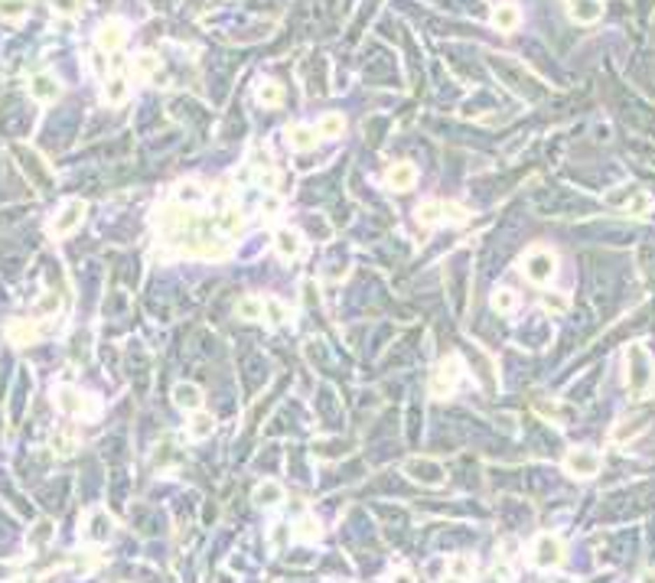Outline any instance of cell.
Here are the masks:
<instances>
[{"label": "cell", "mask_w": 655, "mask_h": 583, "mask_svg": "<svg viewBox=\"0 0 655 583\" xmlns=\"http://www.w3.org/2000/svg\"><path fill=\"white\" fill-rule=\"evenodd\" d=\"M404 470L414 476V479L428 482V486H437V482H444V476H440V470L437 466H430V463H421V460H408V466Z\"/></svg>", "instance_id": "cell-20"}, {"label": "cell", "mask_w": 655, "mask_h": 583, "mask_svg": "<svg viewBox=\"0 0 655 583\" xmlns=\"http://www.w3.org/2000/svg\"><path fill=\"white\" fill-rule=\"evenodd\" d=\"M134 72H137L141 78L157 76V72H160V56H157V52H150V49H147V52H141V56L134 59Z\"/></svg>", "instance_id": "cell-25"}, {"label": "cell", "mask_w": 655, "mask_h": 583, "mask_svg": "<svg viewBox=\"0 0 655 583\" xmlns=\"http://www.w3.org/2000/svg\"><path fill=\"white\" fill-rule=\"evenodd\" d=\"M294 538H300V541H316V538H320V521H316L314 515H304L297 521Z\"/></svg>", "instance_id": "cell-34"}, {"label": "cell", "mask_w": 655, "mask_h": 583, "mask_svg": "<svg viewBox=\"0 0 655 583\" xmlns=\"http://www.w3.org/2000/svg\"><path fill=\"white\" fill-rule=\"evenodd\" d=\"M36 336H39V330L29 320H17L7 326V339L13 346H29V342H36Z\"/></svg>", "instance_id": "cell-18"}, {"label": "cell", "mask_w": 655, "mask_h": 583, "mask_svg": "<svg viewBox=\"0 0 655 583\" xmlns=\"http://www.w3.org/2000/svg\"><path fill=\"white\" fill-rule=\"evenodd\" d=\"M29 98H36L39 104H49L59 98V82L49 72H36L29 78Z\"/></svg>", "instance_id": "cell-10"}, {"label": "cell", "mask_w": 655, "mask_h": 583, "mask_svg": "<svg viewBox=\"0 0 655 583\" xmlns=\"http://www.w3.org/2000/svg\"><path fill=\"white\" fill-rule=\"evenodd\" d=\"M216 430V421H212V414H202V411H196L190 421V437L192 440H206L209 433Z\"/></svg>", "instance_id": "cell-26"}, {"label": "cell", "mask_w": 655, "mask_h": 583, "mask_svg": "<svg viewBox=\"0 0 655 583\" xmlns=\"http://www.w3.org/2000/svg\"><path fill=\"white\" fill-rule=\"evenodd\" d=\"M274 251L281 261H294V258H300V251H304V241H300V235H297L294 228H277Z\"/></svg>", "instance_id": "cell-8"}, {"label": "cell", "mask_w": 655, "mask_h": 583, "mask_svg": "<svg viewBox=\"0 0 655 583\" xmlns=\"http://www.w3.org/2000/svg\"><path fill=\"white\" fill-rule=\"evenodd\" d=\"M287 535H290V528H284V525H274V531H271V545H274V547H284Z\"/></svg>", "instance_id": "cell-41"}, {"label": "cell", "mask_w": 655, "mask_h": 583, "mask_svg": "<svg viewBox=\"0 0 655 583\" xmlns=\"http://www.w3.org/2000/svg\"><path fill=\"white\" fill-rule=\"evenodd\" d=\"M173 405L183 407V411H190V414L202 411V388L192 385V381H180V385L173 388Z\"/></svg>", "instance_id": "cell-9"}, {"label": "cell", "mask_w": 655, "mask_h": 583, "mask_svg": "<svg viewBox=\"0 0 655 583\" xmlns=\"http://www.w3.org/2000/svg\"><path fill=\"white\" fill-rule=\"evenodd\" d=\"M385 183L391 189H398V192H408L418 183V169L411 167V163H391L388 173H385Z\"/></svg>", "instance_id": "cell-13"}, {"label": "cell", "mask_w": 655, "mask_h": 583, "mask_svg": "<svg viewBox=\"0 0 655 583\" xmlns=\"http://www.w3.org/2000/svg\"><path fill=\"white\" fill-rule=\"evenodd\" d=\"M255 98L265 104V108H277V104L284 101V85H281V82H271V78H265V82H258Z\"/></svg>", "instance_id": "cell-17"}, {"label": "cell", "mask_w": 655, "mask_h": 583, "mask_svg": "<svg viewBox=\"0 0 655 583\" xmlns=\"http://www.w3.org/2000/svg\"><path fill=\"white\" fill-rule=\"evenodd\" d=\"M542 307L548 313H554V316H561V313H568L570 310V303H568V297H561V293H548L542 300Z\"/></svg>", "instance_id": "cell-36"}, {"label": "cell", "mask_w": 655, "mask_h": 583, "mask_svg": "<svg viewBox=\"0 0 655 583\" xmlns=\"http://www.w3.org/2000/svg\"><path fill=\"white\" fill-rule=\"evenodd\" d=\"M265 316L274 323V326H281V323L290 320V310H287V303H281L277 297H267L265 300Z\"/></svg>", "instance_id": "cell-30"}, {"label": "cell", "mask_w": 655, "mask_h": 583, "mask_svg": "<svg viewBox=\"0 0 655 583\" xmlns=\"http://www.w3.org/2000/svg\"><path fill=\"white\" fill-rule=\"evenodd\" d=\"M46 538H49V521H43V525H39V531H36V535L29 538V545H43Z\"/></svg>", "instance_id": "cell-42"}, {"label": "cell", "mask_w": 655, "mask_h": 583, "mask_svg": "<svg viewBox=\"0 0 655 583\" xmlns=\"http://www.w3.org/2000/svg\"><path fill=\"white\" fill-rule=\"evenodd\" d=\"M446 570H450V577H456V580H470V577H473V570H476V564L470 561V557L456 554V557H450V561H446Z\"/></svg>", "instance_id": "cell-29"}, {"label": "cell", "mask_w": 655, "mask_h": 583, "mask_svg": "<svg viewBox=\"0 0 655 583\" xmlns=\"http://www.w3.org/2000/svg\"><path fill=\"white\" fill-rule=\"evenodd\" d=\"M444 218H450V222H466V209L456 206V202H444Z\"/></svg>", "instance_id": "cell-38"}, {"label": "cell", "mask_w": 655, "mask_h": 583, "mask_svg": "<svg viewBox=\"0 0 655 583\" xmlns=\"http://www.w3.org/2000/svg\"><path fill=\"white\" fill-rule=\"evenodd\" d=\"M600 466H603V456H600L597 450H590V447L570 450L568 456H564V470H568L570 476H577V479H590V476H597Z\"/></svg>", "instance_id": "cell-5"}, {"label": "cell", "mask_w": 655, "mask_h": 583, "mask_svg": "<svg viewBox=\"0 0 655 583\" xmlns=\"http://www.w3.org/2000/svg\"><path fill=\"white\" fill-rule=\"evenodd\" d=\"M460 375H463V362H460V356H446L440 365L434 368V375H430V395L434 398H450L453 395L456 381H460Z\"/></svg>", "instance_id": "cell-3"}, {"label": "cell", "mask_w": 655, "mask_h": 583, "mask_svg": "<svg viewBox=\"0 0 655 583\" xmlns=\"http://www.w3.org/2000/svg\"><path fill=\"white\" fill-rule=\"evenodd\" d=\"M261 212H267V216H277V212H281V199H277L274 192H267V196L261 199Z\"/></svg>", "instance_id": "cell-40"}, {"label": "cell", "mask_w": 655, "mask_h": 583, "mask_svg": "<svg viewBox=\"0 0 655 583\" xmlns=\"http://www.w3.org/2000/svg\"><path fill=\"white\" fill-rule=\"evenodd\" d=\"M522 274L532 283H548L551 277L558 274V254L551 251V248H544V245L532 248V251L525 254V261H522Z\"/></svg>", "instance_id": "cell-2"}, {"label": "cell", "mask_w": 655, "mask_h": 583, "mask_svg": "<svg viewBox=\"0 0 655 583\" xmlns=\"http://www.w3.org/2000/svg\"><path fill=\"white\" fill-rule=\"evenodd\" d=\"M127 94H131V85H127V78L124 76L105 78V101L108 104H124L127 101Z\"/></svg>", "instance_id": "cell-19"}, {"label": "cell", "mask_w": 655, "mask_h": 583, "mask_svg": "<svg viewBox=\"0 0 655 583\" xmlns=\"http://www.w3.org/2000/svg\"><path fill=\"white\" fill-rule=\"evenodd\" d=\"M52 450H59L62 456H69V453L76 450V443H72V437H66V433H59V437H52Z\"/></svg>", "instance_id": "cell-39"}, {"label": "cell", "mask_w": 655, "mask_h": 583, "mask_svg": "<svg viewBox=\"0 0 655 583\" xmlns=\"http://www.w3.org/2000/svg\"><path fill=\"white\" fill-rule=\"evenodd\" d=\"M56 407L62 411V414H82V411H95V407H88V401L82 398V391H76V388L62 385L56 391Z\"/></svg>", "instance_id": "cell-14"}, {"label": "cell", "mask_w": 655, "mask_h": 583, "mask_svg": "<svg viewBox=\"0 0 655 583\" xmlns=\"http://www.w3.org/2000/svg\"><path fill=\"white\" fill-rule=\"evenodd\" d=\"M202 199H206V192L196 183H180V189H176V202H183V206L186 202H202Z\"/></svg>", "instance_id": "cell-35"}, {"label": "cell", "mask_w": 655, "mask_h": 583, "mask_svg": "<svg viewBox=\"0 0 655 583\" xmlns=\"http://www.w3.org/2000/svg\"><path fill=\"white\" fill-rule=\"evenodd\" d=\"M626 388L636 401H646L649 391L655 388V365L646 346H629L626 349Z\"/></svg>", "instance_id": "cell-1"}, {"label": "cell", "mask_w": 655, "mask_h": 583, "mask_svg": "<svg viewBox=\"0 0 655 583\" xmlns=\"http://www.w3.org/2000/svg\"><path fill=\"white\" fill-rule=\"evenodd\" d=\"M241 228H245V216H241V209L238 206H225L216 216V232L218 235L235 238V235H241Z\"/></svg>", "instance_id": "cell-11"}, {"label": "cell", "mask_w": 655, "mask_h": 583, "mask_svg": "<svg viewBox=\"0 0 655 583\" xmlns=\"http://www.w3.org/2000/svg\"><path fill=\"white\" fill-rule=\"evenodd\" d=\"M59 310H62V297H59L56 290H46L36 300V307H33V313H36V316H56Z\"/></svg>", "instance_id": "cell-28"}, {"label": "cell", "mask_w": 655, "mask_h": 583, "mask_svg": "<svg viewBox=\"0 0 655 583\" xmlns=\"http://www.w3.org/2000/svg\"><path fill=\"white\" fill-rule=\"evenodd\" d=\"M639 583H655V570H646V574L639 577Z\"/></svg>", "instance_id": "cell-44"}, {"label": "cell", "mask_w": 655, "mask_h": 583, "mask_svg": "<svg viewBox=\"0 0 655 583\" xmlns=\"http://www.w3.org/2000/svg\"><path fill=\"white\" fill-rule=\"evenodd\" d=\"M493 310L495 313H512L515 303H519V297H515V290H509V287H499V290L493 293Z\"/></svg>", "instance_id": "cell-32"}, {"label": "cell", "mask_w": 655, "mask_h": 583, "mask_svg": "<svg viewBox=\"0 0 655 583\" xmlns=\"http://www.w3.org/2000/svg\"><path fill=\"white\" fill-rule=\"evenodd\" d=\"M316 141H320V134H316V127H307V124H294V127H287V143L294 147V150H314Z\"/></svg>", "instance_id": "cell-15"}, {"label": "cell", "mask_w": 655, "mask_h": 583, "mask_svg": "<svg viewBox=\"0 0 655 583\" xmlns=\"http://www.w3.org/2000/svg\"><path fill=\"white\" fill-rule=\"evenodd\" d=\"M52 3V13H59V17H76L78 7H82V0H49Z\"/></svg>", "instance_id": "cell-37"}, {"label": "cell", "mask_w": 655, "mask_h": 583, "mask_svg": "<svg viewBox=\"0 0 655 583\" xmlns=\"http://www.w3.org/2000/svg\"><path fill=\"white\" fill-rule=\"evenodd\" d=\"M444 583H463V580H456V577H450V580H444Z\"/></svg>", "instance_id": "cell-46"}, {"label": "cell", "mask_w": 655, "mask_h": 583, "mask_svg": "<svg viewBox=\"0 0 655 583\" xmlns=\"http://www.w3.org/2000/svg\"><path fill=\"white\" fill-rule=\"evenodd\" d=\"M519 23H522V13H519L515 3H499V7L493 10V27L499 29V33H512Z\"/></svg>", "instance_id": "cell-16"}, {"label": "cell", "mask_w": 655, "mask_h": 583, "mask_svg": "<svg viewBox=\"0 0 655 583\" xmlns=\"http://www.w3.org/2000/svg\"><path fill=\"white\" fill-rule=\"evenodd\" d=\"M532 561H535V567H542V570L561 567V561H564V541H561L558 535H538Z\"/></svg>", "instance_id": "cell-6"}, {"label": "cell", "mask_w": 655, "mask_h": 583, "mask_svg": "<svg viewBox=\"0 0 655 583\" xmlns=\"http://www.w3.org/2000/svg\"><path fill=\"white\" fill-rule=\"evenodd\" d=\"M342 131H346V121H342V114H336V111H330V114H323L320 118V124H316V134L320 137H342Z\"/></svg>", "instance_id": "cell-21"}, {"label": "cell", "mask_w": 655, "mask_h": 583, "mask_svg": "<svg viewBox=\"0 0 655 583\" xmlns=\"http://www.w3.org/2000/svg\"><path fill=\"white\" fill-rule=\"evenodd\" d=\"M444 218V202H437V199H430V202H421L418 206V222L421 225H437Z\"/></svg>", "instance_id": "cell-27"}, {"label": "cell", "mask_w": 655, "mask_h": 583, "mask_svg": "<svg viewBox=\"0 0 655 583\" xmlns=\"http://www.w3.org/2000/svg\"><path fill=\"white\" fill-rule=\"evenodd\" d=\"M127 39V23L124 20H105L95 33V43H98V52H118Z\"/></svg>", "instance_id": "cell-7"}, {"label": "cell", "mask_w": 655, "mask_h": 583, "mask_svg": "<svg viewBox=\"0 0 655 583\" xmlns=\"http://www.w3.org/2000/svg\"><path fill=\"white\" fill-rule=\"evenodd\" d=\"M29 10V0H0V20L3 23H20L27 17Z\"/></svg>", "instance_id": "cell-23"}, {"label": "cell", "mask_w": 655, "mask_h": 583, "mask_svg": "<svg viewBox=\"0 0 655 583\" xmlns=\"http://www.w3.org/2000/svg\"><path fill=\"white\" fill-rule=\"evenodd\" d=\"M108 535H111V518H108L105 512H95V515H92V528H88V538H92V541H108Z\"/></svg>", "instance_id": "cell-31"}, {"label": "cell", "mask_w": 655, "mask_h": 583, "mask_svg": "<svg viewBox=\"0 0 655 583\" xmlns=\"http://www.w3.org/2000/svg\"><path fill=\"white\" fill-rule=\"evenodd\" d=\"M218 583H232V577H228V574H222V577H218Z\"/></svg>", "instance_id": "cell-45"}, {"label": "cell", "mask_w": 655, "mask_h": 583, "mask_svg": "<svg viewBox=\"0 0 655 583\" xmlns=\"http://www.w3.org/2000/svg\"><path fill=\"white\" fill-rule=\"evenodd\" d=\"M568 17L574 23H597L603 17V3L600 0H568Z\"/></svg>", "instance_id": "cell-12"}, {"label": "cell", "mask_w": 655, "mask_h": 583, "mask_svg": "<svg viewBox=\"0 0 655 583\" xmlns=\"http://www.w3.org/2000/svg\"><path fill=\"white\" fill-rule=\"evenodd\" d=\"M649 209H652V196H649V192H642V189H629V196H626V212H629V216L642 218Z\"/></svg>", "instance_id": "cell-22"}, {"label": "cell", "mask_w": 655, "mask_h": 583, "mask_svg": "<svg viewBox=\"0 0 655 583\" xmlns=\"http://www.w3.org/2000/svg\"><path fill=\"white\" fill-rule=\"evenodd\" d=\"M82 218H85V202H82V199H69L66 206L59 209V216L49 222V235L52 238L72 235V232L82 225Z\"/></svg>", "instance_id": "cell-4"}, {"label": "cell", "mask_w": 655, "mask_h": 583, "mask_svg": "<svg viewBox=\"0 0 655 583\" xmlns=\"http://www.w3.org/2000/svg\"><path fill=\"white\" fill-rule=\"evenodd\" d=\"M238 316H241V320H261V316H265V300H258V297L238 300Z\"/></svg>", "instance_id": "cell-33"}, {"label": "cell", "mask_w": 655, "mask_h": 583, "mask_svg": "<svg viewBox=\"0 0 655 583\" xmlns=\"http://www.w3.org/2000/svg\"><path fill=\"white\" fill-rule=\"evenodd\" d=\"M391 583H414V577H411L408 570H398V574L391 577Z\"/></svg>", "instance_id": "cell-43"}, {"label": "cell", "mask_w": 655, "mask_h": 583, "mask_svg": "<svg viewBox=\"0 0 655 583\" xmlns=\"http://www.w3.org/2000/svg\"><path fill=\"white\" fill-rule=\"evenodd\" d=\"M281 499H284V489H281L277 482H271V479H267V482H261V486H258V489H255V502H258V505H265V508L277 505V502H281Z\"/></svg>", "instance_id": "cell-24"}]
</instances>
